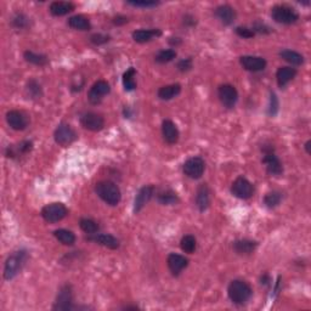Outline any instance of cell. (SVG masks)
Instances as JSON below:
<instances>
[{"instance_id":"37","label":"cell","mask_w":311,"mask_h":311,"mask_svg":"<svg viewBox=\"0 0 311 311\" xmlns=\"http://www.w3.org/2000/svg\"><path fill=\"white\" fill-rule=\"evenodd\" d=\"M79 226L82 231L88 233V235H95L99 231V225H97L96 221L91 220V219H80Z\"/></svg>"},{"instance_id":"2","label":"cell","mask_w":311,"mask_h":311,"mask_svg":"<svg viewBox=\"0 0 311 311\" xmlns=\"http://www.w3.org/2000/svg\"><path fill=\"white\" fill-rule=\"evenodd\" d=\"M95 192L105 203L112 205V207L118 205L122 199V193L118 186L115 182L108 181V180L97 182L95 186Z\"/></svg>"},{"instance_id":"39","label":"cell","mask_w":311,"mask_h":311,"mask_svg":"<svg viewBox=\"0 0 311 311\" xmlns=\"http://www.w3.org/2000/svg\"><path fill=\"white\" fill-rule=\"evenodd\" d=\"M11 24L18 29L27 28L29 26V18L24 13H16L11 19Z\"/></svg>"},{"instance_id":"19","label":"cell","mask_w":311,"mask_h":311,"mask_svg":"<svg viewBox=\"0 0 311 311\" xmlns=\"http://www.w3.org/2000/svg\"><path fill=\"white\" fill-rule=\"evenodd\" d=\"M162 136L164 139V141L169 145H174L179 141L180 138V133L177 127L175 126L174 122L169 121V119H165L162 123Z\"/></svg>"},{"instance_id":"16","label":"cell","mask_w":311,"mask_h":311,"mask_svg":"<svg viewBox=\"0 0 311 311\" xmlns=\"http://www.w3.org/2000/svg\"><path fill=\"white\" fill-rule=\"evenodd\" d=\"M166 264H168V268L171 274H173L174 276H179V275L181 274V271L187 268L188 259L187 258H185L184 255L176 254V253H171V254L168 255Z\"/></svg>"},{"instance_id":"32","label":"cell","mask_w":311,"mask_h":311,"mask_svg":"<svg viewBox=\"0 0 311 311\" xmlns=\"http://www.w3.org/2000/svg\"><path fill=\"white\" fill-rule=\"evenodd\" d=\"M158 203L163 205H173L179 202V197L177 194L171 190H163L157 194Z\"/></svg>"},{"instance_id":"30","label":"cell","mask_w":311,"mask_h":311,"mask_svg":"<svg viewBox=\"0 0 311 311\" xmlns=\"http://www.w3.org/2000/svg\"><path fill=\"white\" fill-rule=\"evenodd\" d=\"M68 26L71 28L77 29V30H89L91 28V24L89 18L85 17L83 15H76L72 16L68 19Z\"/></svg>"},{"instance_id":"20","label":"cell","mask_w":311,"mask_h":311,"mask_svg":"<svg viewBox=\"0 0 311 311\" xmlns=\"http://www.w3.org/2000/svg\"><path fill=\"white\" fill-rule=\"evenodd\" d=\"M210 204V191L207 184H202L196 193V205L199 212H205Z\"/></svg>"},{"instance_id":"42","label":"cell","mask_w":311,"mask_h":311,"mask_svg":"<svg viewBox=\"0 0 311 311\" xmlns=\"http://www.w3.org/2000/svg\"><path fill=\"white\" fill-rule=\"evenodd\" d=\"M236 34L243 39H249L254 37L255 33L253 32L252 28H248V27H237L236 28Z\"/></svg>"},{"instance_id":"38","label":"cell","mask_w":311,"mask_h":311,"mask_svg":"<svg viewBox=\"0 0 311 311\" xmlns=\"http://www.w3.org/2000/svg\"><path fill=\"white\" fill-rule=\"evenodd\" d=\"M176 57V52L173 49H166V50H160L157 55L155 56V61L158 63H168L170 61H173Z\"/></svg>"},{"instance_id":"18","label":"cell","mask_w":311,"mask_h":311,"mask_svg":"<svg viewBox=\"0 0 311 311\" xmlns=\"http://www.w3.org/2000/svg\"><path fill=\"white\" fill-rule=\"evenodd\" d=\"M88 240L102 247H106L108 249H117L121 246L119 240H117L115 236L110 233H95V235L89 236Z\"/></svg>"},{"instance_id":"8","label":"cell","mask_w":311,"mask_h":311,"mask_svg":"<svg viewBox=\"0 0 311 311\" xmlns=\"http://www.w3.org/2000/svg\"><path fill=\"white\" fill-rule=\"evenodd\" d=\"M54 139L60 146H68L77 140V133L67 123H61L54 133Z\"/></svg>"},{"instance_id":"25","label":"cell","mask_w":311,"mask_h":311,"mask_svg":"<svg viewBox=\"0 0 311 311\" xmlns=\"http://www.w3.org/2000/svg\"><path fill=\"white\" fill-rule=\"evenodd\" d=\"M162 34L159 29H138L133 32V39L139 44L149 43L154 38L159 37Z\"/></svg>"},{"instance_id":"35","label":"cell","mask_w":311,"mask_h":311,"mask_svg":"<svg viewBox=\"0 0 311 311\" xmlns=\"http://www.w3.org/2000/svg\"><path fill=\"white\" fill-rule=\"evenodd\" d=\"M135 76H136V71H135V68H133V67H130L129 69H128V71L124 72L123 87L127 91H133L136 89Z\"/></svg>"},{"instance_id":"43","label":"cell","mask_w":311,"mask_h":311,"mask_svg":"<svg viewBox=\"0 0 311 311\" xmlns=\"http://www.w3.org/2000/svg\"><path fill=\"white\" fill-rule=\"evenodd\" d=\"M177 69L180 72H188L191 68H192V58H184V60H180L176 65Z\"/></svg>"},{"instance_id":"33","label":"cell","mask_w":311,"mask_h":311,"mask_svg":"<svg viewBox=\"0 0 311 311\" xmlns=\"http://www.w3.org/2000/svg\"><path fill=\"white\" fill-rule=\"evenodd\" d=\"M26 91L27 95L33 100H38L43 96V88H41L40 83L37 82L35 79H30L27 82Z\"/></svg>"},{"instance_id":"23","label":"cell","mask_w":311,"mask_h":311,"mask_svg":"<svg viewBox=\"0 0 311 311\" xmlns=\"http://www.w3.org/2000/svg\"><path fill=\"white\" fill-rule=\"evenodd\" d=\"M258 244L259 243L257 241L253 240H237L233 242L232 247L233 251L237 253V254L249 255L258 248Z\"/></svg>"},{"instance_id":"40","label":"cell","mask_w":311,"mask_h":311,"mask_svg":"<svg viewBox=\"0 0 311 311\" xmlns=\"http://www.w3.org/2000/svg\"><path fill=\"white\" fill-rule=\"evenodd\" d=\"M279 99H277L276 94L275 93H270V104H269V108H268V115L270 117H275L279 113Z\"/></svg>"},{"instance_id":"45","label":"cell","mask_w":311,"mask_h":311,"mask_svg":"<svg viewBox=\"0 0 311 311\" xmlns=\"http://www.w3.org/2000/svg\"><path fill=\"white\" fill-rule=\"evenodd\" d=\"M252 29L254 33H262V34H269L271 32V29L266 24L260 23V22H255Z\"/></svg>"},{"instance_id":"49","label":"cell","mask_w":311,"mask_h":311,"mask_svg":"<svg viewBox=\"0 0 311 311\" xmlns=\"http://www.w3.org/2000/svg\"><path fill=\"white\" fill-rule=\"evenodd\" d=\"M124 116H126V118H132V112H130L129 107H124Z\"/></svg>"},{"instance_id":"1","label":"cell","mask_w":311,"mask_h":311,"mask_svg":"<svg viewBox=\"0 0 311 311\" xmlns=\"http://www.w3.org/2000/svg\"><path fill=\"white\" fill-rule=\"evenodd\" d=\"M253 290L251 286L242 280H233L227 288V296L230 301L236 305H244L251 299Z\"/></svg>"},{"instance_id":"29","label":"cell","mask_w":311,"mask_h":311,"mask_svg":"<svg viewBox=\"0 0 311 311\" xmlns=\"http://www.w3.org/2000/svg\"><path fill=\"white\" fill-rule=\"evenodd\" d=\"M23 57L27 62L32 63L34 66H39V67H44V66H46L49 63V58L46 55L37 54V52L29 51V50L24 51Z\"/></svg>"},{"instance_id":"34","label":"cell","mask_w":311,"mask_h":311,"mask_svg":"<svg viewBox=\"0 0 311 311\" xmlns=\"http://www.w3.org/2000/svg\"><path fill=\"white\" fill-rule=\"evenodd\" d=\"M180 247H181L182 252L192 254L197 248V240L192 235H185L180 241Z\"/></svg>"},{"instance_id":"7","label":"cell","mask_w":311,"mask_h":311,"mask_svg":"<svg viewBox=\"0 0 311 311\" xmlns=\"http://www.w3.org/2000/svg\"><path fill=\"white\" fill-rule=\"evenodd\" d=\"M184 174L190 179L197 180L202 177L205 170V163L201 157H191L182 165Z\"/></svg>"},{"instance_id":"36","label":"cell","mask_w":311,"mask_h":311,"mask_svg":"<svg viewBox=\"0 0 311 311\" xmlns=\"http://www.w3.org/2000/svg\"><path fill=\"white\" fill-rule=\"evenodd\" d=\"M282 201V193L280 191H271V192L266 193L264 197V204L268 208H275L277 207Z\"/></svg>"},{"instance_id":"24","label":"cell","mask_w":311,"mask_h":311,"mask_svg":"<svg viewBox=\"0 0 311 311\" xmlns=\"http://www.w3.org/2000/svg\"><path fill=\"white\" fill-rule=\"evenodd\" d=\"M74 4L71 1H54L50 4L49 11L52 16H56V17H60V16H65L67 13L72 12L74 10Z\"/></svg>"},{"instance_id":"50","label":"cell","mask_w":311,"mask_h":311,"mask_svg":"<svg viewBox=\"0 0 311 311\" xmlns=\"http://www.w3.org/2000/svg\"><path fill=\"white\" fill-rule=\"evenodd\" d=\"M310 145H311V141H307V144H305V150H307V154L310 155Z\"/></svg>"},{"instance_id":"41","label":"cell","mask_w":311,"mask_h":311,"mask_svg":"<svg viewBox=\"0 0 311 311\" xmlns=\"http://www.w3.org/2000/svg\"><path fill=\"white\" fill-rule=\"evenodd\" d=\"M128 5H132L135 7H156L160 4L159 1H151V0H132L127 1Z\"/></svg>"},{"instance_id":"3","label":"cell","mask_w":311,"mask_h":311,"mask_svg":"<svg viewBox=\"0 0 311 311\" xmlns=\"http://www.w3.org/2000/svg\"><path fill=\"white\" fill-rule=\"evenodd\" d=\"M27 259H28V253L24 249H21V251L15 252L12 255H10L4 266V279L6 281L15 279L24 266Z\"/></svg>"},{"instance_id":"15","label":"cell","mask_w":311,"mask_h":311,"mask_svg":"<svg viewBox=\"0 0 311 311\" xmlns=\"http://www.w3.org/2000/svg\"><path fill=\"white\" fill-rule=\"evenodd\" d=\"M155 194V186L146 185L139 190L134 199V213H139L145 205L151 201V198Z\"/></svg>"},{"instance_id":"6","label":"cell","mask_w":311,"mask_h":311,"mask_svg":"<svg viewBox=\"0 0 311 311\" xmlns=\"http://www.w3.org/2000/svg\"><path fill=\"white\" fill-rule=\"evenodd\" d=\"M68 214V209L63 203H50L41 209V216L49 224H55L65 219Z\"/></svg>"},{"instance_id":"14","label":"cell","mask_w":311,"mask_h":311,"mask_svg":"<svg viewBox=\"0 0 311 311\" xmlns=\"http://www.w3.org/2000/svg\"><path fill=\"white\" fill-rule=\"evenodd\" d=\"M80 124L90 132H100L105 128V119L95 112H87L80 116Z\"/></svg>"},{"instance_id":"44","label":"cell","mask_w":311,"mask_h":311,"mask_svg":"<svg viewBox=\"0 0 311 311\" xmlns=\"http://www.w3.org/2000/svg\"><path fill=\"white\" fill-rule=\"evenodd\" d=\"M90 41L95 45H102V44H106L107 41H110V37L105 34H93L90 37Z\"/></svg>"},{"instance_id":"11","label":"cell","mask_w":311,"mask_h":311,"mask_svg":"<svg viewBox=\"0 0 311 311\" xmlns=\"http://www.w3.org/2000/svg\"><path fill=\"white\" fill-rule=\"evenodd\" d=\"M111 91L110 84L106 82V80H97L93 84V87L90 88L88 94V99L89 102L91 105H99L100 102L102 101L105 96L108 95Z\"/></svg>"},{"instance_id":"47","label":"cell","mask_w":311,"mask_h":311,"mask_svg":"<svg viewBox=\"0 0 311 311\" xmlns=\"http://www.w3.org/2000/svg\"><path fill=\"white\" fill-rule=\"evenodd\" d=\"M184 24L188 27H192L196 24V18H194L192 15H186L184 17Z\"/></svg>"},{"instance_id":"48","label":"cell","mask_w":311,"mask_h":311,"mask_svg":"<svg viewBox=\"0 0 311 311\" xmlns=\"http://www.w3.org/2000/svg\"><path fill=\"white\" fill-rule=\"evenodd\" d=\"M260 281H262V285H269L271 280L269 277V275H264V276H262V279H260Z\"/></svg>"},{"instance_id":"22","label":"cell","mask_w":311,"mask_h":311,"mask_svg":"<svg viewBox=\"0 0 311 311\" xmlns=\"http://www.w3.org/2000/svg\"><path fill=\"white\" fill-rule=\"evenodd\" d=\"M33 143L32 141H22L18 145H11L6 149V157L7 158H17L19 156L27 155L32 151Z\"/></svg>"},{"instance_id":"17","label":"cell","mask_w":311,"mask_h":311,"mask_svg":"<svg viewBox=\"0 0 311 311\" xmlns=\"http://www.w3.org/2000/svg\"><path fill=\"white\" fill-rule=\"evenodd\" d=\"M241 66L249 72H260L264 71L266 67V60L259 56H251V55H246L240 58Z\"/></svg>"},{"instance_id":"13","label":"cell","mask_w":311,"mask_h":311,"mask_svg":"<svg viewBox=\"0 0 311 311\" xmlns=\"http://www.w3.org/2000/svg\"><path fill=\"white\" fill-rule=\"evenodd\" d=\"M6 122L11 129L16 130V132H22L28 127L29 119L28 116L22 111L12 110L6 113Z\"/></svg>"},{"instance_id":"27","label":"cell","mask_w":311,"mask_h":311,"mask_svg":"<svg viewBox=\"0 0 311 311\" xmlns=\"http://www.w3.org/2000/svg\"><path fill=\"white\" fill-rule=\"evenodd\" d=\"M180 93H181V85L180 84L164 85L158 90V97L163 101H169V100L176 97Z\"/></svg>"},{"instance_id":"31","label":"cell","mask_w":311,"mask_h":311,"mask_svg":"<svg viewBox=\"0 0 311 311\" xmlns=\"http://www.w3.org/2000/svg\"><path fill=\"white\" fill-rule=\"evenodd\" d=\"M54 236L56 237L58 242H61L65 246H73L76 243V235L73 232L66 229H58L54 231Z\"/></svg>"},{"instance_id":"5","label":"cell","mask_w":311,"mask_h":311,"mask_svg":"<svg viewBox=\"0 0 311 311\" xmlns=\"http://www.w3.org/2000/svg\"><path fill=\"white\" fill-rule=\"evenodd\" d=\"M271 17L277 23L293 24L299 19V15L296 9L288 5H276L271 9Z\"/></svg>"},{"instance_id":"21","label":"cell","mask_w":311,"mask_h":311,"mask_svg":"<svg viewBox=\"0 0 311 311\" xmlns=\"http://www.w3.org/2000/svg\"><path fill=\"white\" fill-rule=\"evenodd\" d=\"M215 16L220 19L221 23L225 26H230L235 22L236 18V11L230 5H220L215 9Z\"/></svg>"},{"instance_id":"10","label":"cell","mask_w":311,"mask_h":311,"mask_svg":"<svg viewBox=\"0 0 311 311\" xmlns=\"http://www.w3.org/2000/svg\"><path fill=\"white\" fill-rule=\"evenodd\" d=\"M231 192L235 197L240 199H248L253 196L254 188H253L252 182L244 176H238L235 181L232 182Z\"/></svg>"},{"instance_id":"9","label":"cell","mask_w":311,"mask_h":311,"mask_svg":"<svg viewBox=\"0 0 311 311\" xmlns=\"http://www.w3.org/2000/svg\"><path fill=\"white\" fill-rule=\"evenodd\" d=\"M73 308V293H72V287L68 285L62 286L58 291L56 301H55L54 310L68 311Z\"/></svg>"},{"instance_id":"28","label":"cell","mask_w":311,"mask_h":311,"mask_svg":"<svg viewBox=\"0 0 311 311\" xmlns=\"http://www.w3.org/2000/svg\"><path fill=\"white\" fill-rule=\"evenodd\" d=\"M280 57L293 66H302L304 63V56L299 54V52L294 51V50H281L280 51Z\"/></svg>"},{"instance_id":"12","label":"cell","mask_w":311,"mask_h":311,"mask_svg":"<svg viewBox=\"0 0 311 311\" xmlns=\"http://www.w3.org/2000/svg\"><path fill=\"white\" fill-rule=\"evenodd\" d=\"M218 96L220 102L226 108L235 107L238 101V91L231 84H223L218 89Z\"/></svg>"},{"instance_id":"4","label":"cell","mask_w":311,"mask_h":311,"mask_svg":"<svg viewBox=\"0 0 311 311\" xmlns=\"http://www.w3.org/2000/svg\"><path fill=\"white\" fill-rule=\"evenodd\" d=\"M262 151L264 154L263 163L266 166V171L270 175H274V176L281 175L283 173V165L280 158L275 154L274 146L264 145L262 147Z\"/></svg>"},{"instance_id":"26","label":"cell","mask_w":311,"mask_h":311,"mask_svg":"<svg viewBox=\"0 0 311 311\" xmlns=\"http://www.w3.org/2000/svg\"><path fill=\"white\" fill-rule=\"evenodd\" d=\"M297 76V69L292 67H280L276 72L277 84L280 88H285L288 83Z\"/></svg>"},{"instance_id":"46","label":"cell","mask_w":311,"mask_h":311,"mask_svg":"<svg viewBox=\"0 0 311 311\" xmlns=\"http://www.w3.org/2000/svg\"><path fill=\"white\" fill-rule=\"evenodd\" d=\"M128 22V18L126 17V16H116L115 18H113V23L116 24V26H123V24H126Z\"/></svg>"}]
</instances>
